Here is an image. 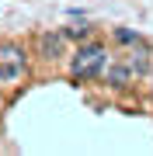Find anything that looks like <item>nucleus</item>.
<instances>
[{
    "instance_id": "obj_4",
    "label": "nucleus",
    "mask_w": 153,
    "mask_h": 156,
    "mask_svg": "<svg viewBox=\"0 0 153 156\" xmlns=\"http://www.w3.org/2000/svg\"><path fill=\"white\" fill-rule=\"evenodd\" d=\"M63 49H66V35L63 31H52V35H38V52L46 59H59Z\"/></svg>"
},
{
    "instance_id": "obj_1",
    "label": "nucleus",
    "mask_w": 153,
    "mask_h": 156,
    "mask_svg": "<svg viewBox=\"0 0 153 156\" xmlns=\"http://www.w3.org/2000/svg\"><path fill=\"white\" fill-rule=\"evenodd\" d=\"M108 62V49L101 42H84L70 59V76L73 80H97Z\"/></svg>"
},
{
    "instance_id": "obj_3",
    "label": "nucleus",
    "mask_w": 153,
    "mask_h": 156,
    "mask_svg": "<svg viewBox=\"0 0 153 156\" xmlns=\"http://www.w3.org/2000/svg\"><path fill=\"white\" fill-rule=\"evenodd\" d=\"M101 76H104L111 87H129L132 80H136V73L129 69V62H125V59H111V56H108L104 69H101Z\"/></svg>"
},
{
    "instance_id": "obj_2",
    "label": "nucleus",
    "mask_w": 153,
    "mask_h": 156,
    "mask_svg": "<svg viewBox=\"0 0 153 156\" xmlns=\"http://www.w3.org/2000/svg\"><path fill=\"white\" fill-rule=\"evenodd\" d=\"M24 69H28V52H24V45L4 38V42H0V83L21 80Z\"/></svg>"
},
{
    "instance_id": "obj_7",
    "label": "nucleus",
    "mask_w": 153,
    "mask_h": 156,
    "mask_svg": "<svg viewBox=\"0 0 153 156\" xmlns=\"http://www.w3.org/2000/svg\"><path fill=\"white\" fill-rule=\"evenodd\" d=\"M150 90H153V87H150Z\"/></svg>"
},
{
    "instance_id": "obj_5",
    "label": "nucleus",
    "mask_w": 153,
    "mask_h": 156,
    "mask_svg": "<svg viewBox=\"0 0 153 156\" xmlns=\"http://www.w3.org/2000/svg\"><path fill=\"white\" fill-rule=\"evenodd\" d=\"M115 42H122V45H143V35L129 31V28H115Z\"/></svg>"
},
{
    "instance_id": "obj_6",
    "label": "nucleus",
    "mask_w": 153,
    "mask_h": 156,
    "mask_svg": "<svg viewBox=\"0 0 153 156\" xmlns=\"http://www.w3.org/2000/svg\"><path fill=\"white\" fill-rule=\"evenodd\" d=\"M63 35H66V38H87V35H91V28H87V24H73V28H66Z\"/></svg>"
}]
</instances>
